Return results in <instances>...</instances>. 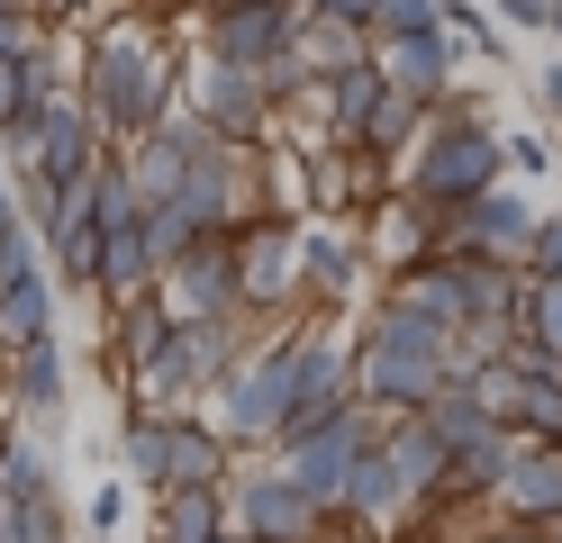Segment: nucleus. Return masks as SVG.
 <instances>
[{
    "label": "nucleus",
    "mask_w": 562,
    "mask_h": 543,
    "mask_svg": "<svg viewBox=\"0 0 562 543\" xmlns=\"http://www.w3.org/2000/svg\"><path fill=\"white\" fill-rule=\"evenodd\" d=\"M46 27H82V19H100V10H127V0H27Z\"/></svg>",
    "instance_id": "obj_39"
},
{
    "label": "nucleus",
    "mask_w": 562,
    "mask_h": 543,
    "mask_svg": "<svg viewBox=\"0 0 562 543\" xmlns=\"http://www.w3.org/2000/svg\"><path fill=\"white\" fill-rule=\"evenodd\" d=\"M300 398H308V336H300V326H272V336L245 353L218 389H209L200 417L218 426L245 462H255V453H272L281 434L300 426Z\"/></svg>",
    "instance_id": "obj_3"
},
{
    "label": "nucleus",
    "mask_w": 562,
    "mask_h": 543,
    "mask_svg": "<svg viewBox=\"0 0 562 543\" xmlns=\"http://www.w3.org/2000/svg\"><path fill=\"white\" fill-rule=\"evenodd\" d=\"M490 10H499L517 36H553L562 46V0H490Z\"/></svg>",
    "instance_id": "obj_35"
},
{
    "label": "nucleus",
    "mask_w": 562,
    "mask_h": 543,
    "mask_svg": "<svg viewBox=\"0 0 562 543\" xmlns=\"http://www.w3.org/2000/svg\"><path fill=\"white\" fill-rule=\"evenodd\" d=\"M164 308L182 326H209V317H245V272H236V236H200L182 263L164 272Z\"/></svg>",
    "instance_id": "obj_15"
},
{
    "label": "nucleus",
    "mask_w": 562,
    "mask_h": 543,
    "mask_svg": "<svg viewBox=\"0 0 562 543\" xmlns=\"http://www.w3.org/2000/svg\"><path fill=\"white\" fill-rule=\"evenodd\" d=\"M381 299H400V308H417V317H436V326L463 336V263H453V245L436 253V263H417V272H391Z\"/></svg>",
    "instance_id": "obj_21"
},
{
    "label": "nucleus",
    "mask_w": 562,
    "mask_h": 543,
    "mask_svg": "<svg viewBox=\"0 0 562 543\" xmlns=\"http://www.w3.org/2000/svg\"><path fill=\"white\" fill-rule=\"evenodd\" d=\"M0 543H82V534L64 517V498H46V507H10V517H0Z\"/></svg>",
    "instance_id": "obj_32"
},
{
    "label": "nucleus",
    "mask_w": 562,
    "mask_h": 543,
    "mask_svg": "<svg viewBox=\"0 0 562 543\" xmlns=\"http://www.w3.org/2000/svg\"><path fill=\"white\" fill-rule=\"evenodd\" d=\"M0 498H10V507H46V498H64V480H55V444H37L19 417H10V434H0Z\"/></svg>",
    "instance_id": "obj_24"
},
{
    "label": "nucleus",
    "mask_w": 562,
    "mask_h": 543,
    "mask_svg": "<svg viewBox=\"0 0 562 543\" xmlns=\"http://www.w3.org/2000/svg\"><path fill=\"white\" fill-rule=\"evenodd\" d=\"M536 217H544V200H536V191H517V181H499V191H481L472 208H453V217H445V236H453V253H481V263H517V272H526Z\"/></svg>",
    "instance_id": "obj_14"
},
{
    "label": "nucleus",
    "mask_w": 562,
    "mask_h": 543,
    "mask_svg": "<svg viewBox=\"0 0 562 543\" xmlns=\"http://www.w3.org/2000/svg\"><path fill=\"white\" fill-rule=\"evenodd\" d=\"M490 517H508V525H553L562 517V444H526L508 462V480L490 489Z\"/></svg>",
    "instance_id": "obj_18"
},
{
    "label": "nucleus",
    "mask_w": 562,
    "mask_h": 543,
    "mask_svg": "<svg viewBox=\"0 0 562 543\" xmlns=\"http://www.w3.org/2000/svg\"><path fill=\"white\" fill-rule=\"evenodd\" d=\"M227 525L255 534V543H336V507L308 498L272 453H255V462H236V480H227Z\"/></svg>",
    "instance_id": "obj_5"
},
{
    "label": "nucleus",
    "mask_w": 562,
    "mask_h": 543,
    "mask_svg": "<svg viewBox=\"0 0 562 543\" xmlns=\"http://www.w3.org/2000/svg\"><path fill=\"white\" fill-rule=\"evenodd\" d=\"M536 118L562 136V64H536Z\"/></svg>",
    "instance_id": "obj_40"
},
{
    "label": "nucleus",
    "mask_w": 562,
    "mask_h": 543,
    "mask_svg": "<svg viewBox=\"0 0 562 543\" xmlns=\"http://www.w3.org/2000/svg\"><path fill=\"white\" fill-rule=\"evenodd\" d=\"M445 27H453V0H381L372 46H400V36H445Z\"/></svg>",
    "instance_id": "obj_31"
},
{
    "label": "nucleus",
    "mask_w": 562,
    "mask_h": 543,
    "mask_svg": "<svg viewBox=\"0 0 562 543\" xmlns=\"http://www.w3.org/2000/svg\"><path fill=\"white\" fill-rule=\"evenodd\" d=\"M355 227H363V253H372V272H381V281H391V272H417V263H436V253L453 245V236H445V217H436L427 200H408V191H381V200L355 217Z\"/></svg>",
    "instance_id": "obj_16"
},
{
    "label": "nucleus",
    "mask_w": 562,
    "mask_h": 543,
    "mask_svg": "<svg viewBox=\"0 0 562 543\" xmlns=\"http://www.w3.org/2000/svg\"><path fill=\"white\" fill-rule=\"evenodd\" d=\"M517 453H526V434H517V426H490L481 444H463V453H453L445 489H453V498H472V507H490V489L508 480V462H517Z\"/></svg>",
    "instance_id": "obj_26"
},
{
    "label": "nucleus",
    "mask_w": 562,
    "mask_h": 543,
    "mask_svg": "<svg viewBox=\"0 0 562 543\" xmlns=\"http://www.w3.org/2000/svg\"><path fill=\"white\" fill-rule=\"evenodd\" d=\"M64 281H55V263H46V236L19 227L0 236V353L10 344H37V336H64Z\"/></svg>",
    "instance_id": "obj_7"
},
{
    "label": "nucleus",
    "mask_w": 562,
    "mask_h": 543,
    "mask_svg": "<svg viewBox=\"0 0 562 543\" xmlns=\"http://www.w3.org/2000/svg\"><path fill=\"white\" fill-rule=\"evenodd\" d=\"M218 543H255V534H236V525H227V534H218Z\"/></svg>",
    "instance_id": "obj_45"
},
{
    "label": "nucleus",
    "mask_w": 562,
    "mask_h": 543,
    "mask_svg": "<svg viewBox=\"0 0 562 543\" xmlns=\"http://www.w3.org/2000/svg\"><path fill=\"white\" fill-rule=\"evenodd\" d=\"M236 272H245V317H263V326L308 317V299H300V217L263 208L255 227H236Z\"/></svg>",
    "instance_id": "obj_8"
},
{
    "label": "nucleus",
    "mask_w": 562,
    "mask_h": 543,
    "mask_svg": "<svg viewBox=\"0 0 562 543\" xmlns=\"http://www.w3.org/2000/svg\"><path fill=\"white\" fill-rule=\"evenodd\" d=\"M472 543H544V525H508V517H490Z\"/></svg>",
    "instance_id": "obj_42"
},
{
    "label": "nucleus",
    "mask_w": 562,
    "mask_h": 543,
    "mask_svg": "<svg viewBox=\"0 0 562 543\" xmlns=\"http://www.w3.org/2000/svg\"><path fill=\"white\" fill-rule=\"evenodd\" d=\"M381 453H391V471H400L417 498L445 489V471H453V444H445V434L417 417V408H408V417H381Z\"/></svg>",
    "instance_id": "obj_20"
},
{
    "label": "nucleus",
    "mask_w": 562,
    "mask_h": 543,
    "mask_svg": "<svg viewBox=\"0 0 562 543\" xmlns=\"http://www.w3.org/2000/svg\"><path fill=\"white\" fill-rule=\"evenodd\" d=\"M372 281V253L355 217H300V299L308 317H345Z\"/></svg>",
    "instance_id": "obj_11"
},
{
    "label": "nucleus",
    "mask_w": 562,
    "mask_h": 543,
    "mask_svg": "<svg viewBox=\"0 0 562 543\" xmlns=\"http://www.w3.org/2000/svg\"><path fill=\"white\" fill-rule=\"evenodd\" d=\"M27 145H37V191H55V181H91L100 163L119 155V145L100 136V118L82 109L74 82H64V91L37 109V118H27Z\"/></svg>",
    "instance_id": "obj_13"
},
{
    "label": "nucleus",
    "mask_w": 562,
    "mask_h": 543,
    "mask_svg": "<svg viewBox=\"0 0 562 543\" xmlns=\"http://www.w3.org/2000/svg\"><path fill=\"white\" fill-rule=\"evenodd\" d=\"M508 181V127H490V100L463 82V91H445L427 109V136H417V155L400 163V191L408 200H427L436 217L453 208H472L481 191H499Z\"/></svg>",
    "instance_id": "obj_2"
},
{
    "label": "nucleus",
    "mask_w": 562,
    "mask_h": 543,
    "mask_svg": "<svg viewBox=\"0 0 562 543\" xmlns=\"http://www.w3.org/2000/svg\"><path fill=\"white\" fill-rule=\"evenodd\" d=\"M517 336L536 344L544 362H562V281H544V272H526V308H517Z\"/></svg>",
    "instance_id": "obj_30"
},
{
    "label": "nucleus",
    "mask_w": 562,
    "mask_h": 543,
    "mask_svg": "<svg viewBox=\"0 0 562 543\" xmlns=\"http://www.w3.org/2000/svg\"><path fill=\"white\" fill-rule=\"evenodd\" d=\"M526 272L562 281V208H544V217H536V245H526Z\"/></svg>",
    "instance_id": "obj_37"
},
{
    "label": "nucleus",
    "mask_w": 562,
    "mask_h": 543,
    "mask_svg": "<svg viewBox=\"0 0 562 543\" xmlns=\"http://www.w3.org/2000/svg\"><path fill=\"white\" fill-rule=\"evenodd\" d=\"M74 91H82V109L100 118L110 145H136L146 127H164L172 100H182V64H172L155 19L110 10V27L82 36V55H74Z\"/></svg>",
    "instance_id": "obj_1"
},
{
    "label": "nucleus",
    "mask_w": 562,
    "mask_h": 543,
    "mask_svg": "<svg viewBox=\"0 0 562 543\" xmlns=\"http://www.w3.org/2000/svg\"><path fill=\"white\" fill-rule=\"evenodd\" d=\"M300 19H308V0H200V55L263 72L272 55H291Z\"/></svg>",
    "instance_id": "obj_9"
},
{
    "label": "nucleus",
    "mask_w": 562,
    "mask_h": 543,
    "mask_svg": "<svg viewBox=\"0 0 562 543\" xmlns=\"http://www.w3.org/2000/svg\"><path fill=\"white\" fill-rule=\"evenodd\" d=\"M19 217H27V208H19V181H10V163H0V236H10Z\"/></svg>",
    "instance_id": "obj_43"
},
{
    "label": "nucleus",
    "mask_w": 562,
    "mask_h": 543,
    "mask_svg": "<svg viewBox=\"0 0 562 543\" xmlns=\"http://www.w3.org/2000/svg\"><path fill=\"white\" fill-rule=\"evenodd\" d=\"M318 19H345V27H372L381 19V0H308Z\"/></svg>",
    "instance_id": "obj_41"
},
{
    "label": "nucleus",
    "mask_w": 562,
    "mask_h": 543,
    "mask_svg": "<svg viewBox=\"0 0 562 543\" xmlns=\"http://www.w3.org/2000/svg\"><path fill=\"white\" fill-rule=\"evenodd\" d=\"M236 462H245V453H236L209 417H182V426H172V480H164V489H227Z\"/></svg>",
    "instance_id": "obj_22"
},
{
    "label": "nucleus",
    "mask_w": 562,
    "mask_h": 543,
    "mask_svg": "<svg viewBox=\"0 0 562 543\" xmlns=\"http://www.w3.org/2000/svg\"><path fill=\"white\" fill-rule=\"evenodd\" d=\"M445 353H453V326L417 317V308H400V299H381V308L355 326V398L381 408V417L427 408V398L453 381Z\"/></svg>",
    "instance_id": "obj_4"
},
{
    "label": "nucleus",
    "mask_w": 562,
    "mask_h": 543,
    "mask_svg": "<svg viewBox=\"0 0 562 543\" xmlns=\"http://www.w3.org/2000/svg\"><path fill=\"white\" fill-rule=\"evenodd\" d=\"M0 517H10V498H0Z\"/></svg>",
    "instance_id": "obj_47"
},
{
    "label": "nucleus",
    "mask_w": 562,
    "mask_h": 543,
    "mask_svg": "<svg viewBox=\"0 0 562 543\" xmlns=\"http://www.w3.org/2000/svg\"><path fill=\"white\" fill-rule=\"evenodd\" d=\"M227 489H155V543H218Z\"/></svg>",
    "instance_id": "obj_27"
},
{
    "label": "nucleus",
    "mask_w": 562,
    "mask_h": 543,
    "mask_svg": "<svg viewBox=\"0 0 562 543\" xmlns=\"http://www.w3.org/2000/svg\"><path fill=\"white\" fill-rule=\"evenodd\" d=\"M372 55H381V72H391V91H408V100L436 109L445 91H463V55L472 46L445 27V36H400V46H372Z\"/></svg>",
    "instance_id": "obj_17"
},
{
    "label": "nucleus",
    "mask_w": 562,
    "mask_h": 543,
    "mask_svg": "<svg viewBox=\"0 0 562 543\" xmlns=\"http://www.w3.org/2000/svg\"><path fill=\"white\" fill-rule=\"evenodd\" d=\"M417 417H427V426L445 434L453 453H463V444H481V434L499 426V417L481 408V389H472V381H445V389H436V398H427V408H417Z\"/></svg>",
    "instance_id": "obj_29"
},
{
    "label": "nucleus",
    "mask_w": 562,
    "mask_h": 543,
    "mask_svg": "<svg viewBox=\"0 0 562 543\" xmlns=\"http://www.w3.org/2000/svg\"><path fill=\"white\" fill-rule=\"evenodd\" d=\"M19 10H27V0H0V19H19Z\"/></svg>",
    "instance_id": "obj_44"
},
{
    "label": "nucleus",
    "mask_w": 562,
    "mask_h": 543,
    "mask_svg": "<svg viewBox=\"0 0 562 543\" xmlns=\"http://www.w3.org/2000/svg\"><path fill=\"white\" fill-rule=\"evenodd\" d=\"M55 91H64V55H55V46H37V55H0V136L27 127Z\"/></svg>",
    "instance_id": "obj_23"
},
{
    "label": "nucleus",
    "mask_w": 562,
    "mask_h": 543,
    "mask_svg": "<svg viewBox=\"0 0 562 543\" xmlns=\"http://www.w3.org/2000/svg\"><path fill=\"white\" fill-rule=\"evenodd\" d=\"M37 46H55V27H46L37 10H19V19H0V55H37Z\"/></svg>",
    "instance_id": "obj_38"
},
{
    "label": "nucleus",
    "mask_w": 562,
    "mask_h": 543,
    "mask_svg": "<svg viewBox=\"0 0 562 543\" xmlns=\"http://www.w3.org/2000/svg\"><path fill=\"white\" fill-rule=\"evenodd\" d=\"M172 426H182V417H155V408H127L119 417V471L136 489H164L172 480Z\"/></svg>",
    "instance_id": "obj_25"
},
{
    "label": "nucleus",
    "mask_w": 562,
    "mask_h": 543,
    "mask_svg": "<svg viewBox=\"0 0 562 543\" xmlns=\"http://www.w3.org/2000/svg\"><path fill=\"white\" fill-rule=\"evenodd\" d=\"M172 326H182V317H172V308H164V290H155V299H136V308H110V317H100V353H110L119 372L136 381V372H146V362L172 344Z\"/></svg>",
    "instance_id": "obj_19"
},
{
    "label": "nucleus",
    "mask_w": 562,
    "mask_h": 543,
    "mask_svg": "<svg viewBox=\"0 0 562 543\" xmlns=\"http://www.w3.org/2000/svg\"><path fill=\"white\" fill-rule=\"evenodd\" d=\"M381 444V408H363V398H345L336 417H318V426H300V434H281L272 444V462L291 471V480L308 489V498H345V480H355V462Z\"/></svg>",
    "instance_id": "obj_6"
},
{
    "label": "nucleus",
    "mask_w": 562,
    "mask_h": 543,
    "mask_svg": "<svg viewBox=\"0 0 562 543\" xmlns=\"http://www.w3.org/2000/svg\"><path fill=\"white\" fill-rule=\"evenodd\" d=\"M553 163H562L553 127H508V181H553Z\"/></svg>",
    "instance_id": "obj_34"
},
{
    "label": "nucleus",
    "mask_w": 562,
    "mask_h": 543,
    "mask_svg": "<svg viewBox=\"0 0 562 543\" xmlns=\"http://www.w3.org/2000/svg\"><path fill=\"white\" fill-rule=\"evenodd\" d=\"M544 543H562V517H553V525H544Z\"/></svg>",
    "instance_id": "obj_46"
},
{
    "label": "nucleus",
    "mask_w": 562,
    "mask_h": 543,
    "mask_svg": "<svg viewBox=\"0 0 562 543\" xmlns=\"http://www.w3.org/2000/svg\"><path fill=\"white\" fill-rule=\"evenodd\" d=\"M0 408L37 434V444L64 434V408H74V353H64V336H37V344L0 353Z\"/></svg>",
    "instance_id": "obj_12"
},
{
    "label": "nucleus",
    "mask_w": 562,
    "mask_h": 543,
    "mask_svg": "<svg viewBox=\"0 0 562 543\" xmlns=\"http://www.w3.org/2000/svg\"><path fill=\"white\" fill-rule=\"evenodd\" d=\"M182 100H191V118H200L209 136H227V145H272V127H281L263 72H245V64H209V55H191Z\"/></svg>",
    "instance_id": "obj_10"
},
{
    "label": "nucleus",
    "mask_w": 562,
    "mask_h": 543,
    "mask_svg": "<svg viewBox=\"0 0 562 543\" xmlns=\"http://www.w3.org/2000/svg\"><path fill=\"white\" fill-rule=\"evenodd\" d=\"M291 55H300L308 72H345V64L372 55V27H345V19H318V10H308L300 36H291Z\"/></svg>",
    "instance_id": "obj_28"
},
{
    "label": "nucleus",
    "mask_w": 562,
    "mask_h": 543,
    "mask_svg": "<svg viewBox=\"0 0 562 543\" xmlns=\"http://www.w3.org/2000/svg\"><path fill=\"white\" fill-rule=\"evenodd\" d=\"M119 525H127V489H119V480H100V489L82 498V534H100V543H110Z\"/></svg>",
    "instance_id": "obj_36"
},
{
    "label": "nucleus",
    "mask_w": 562,
    "mask_h": 543,
    "mask_svg": "<svg viewBox=\"0 0 562 543\" xmlns=\"http://www.w3.org/2000/svg\"><path fill=\"white\" fill-rule=\"evenodd\" d=\"M191 245H200V236H191V217L172 208V200H155V208H146V253H155V272H172Z\"/></svg>",
    "instance_id": "obj_33"
}]
</instances>
